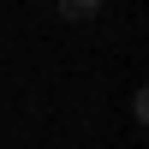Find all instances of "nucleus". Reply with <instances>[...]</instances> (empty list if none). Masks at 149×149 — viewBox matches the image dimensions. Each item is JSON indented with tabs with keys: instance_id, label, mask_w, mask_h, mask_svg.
Wrapping results in <instances>:
<instances>
[{
	"instance_id": "f257e3e1",
	"label": "nucleus",
	"mask_w": 149,
	"mask_h": 149,
	"mask_svg": "<svg viewBox=\"0 0 149 149\" xmlns=\"http://www.w3.org/2000/svg\"><path fill=\"white\" fill-rule=\"evenodd\" d=\"M95 6H102V0H60L66 18H95Z\"/></svg>"
}]
</instances>
